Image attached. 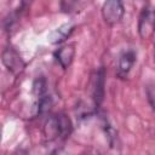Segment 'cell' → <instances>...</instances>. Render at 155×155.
<instances>
[{
  "mask_svg": "<svg viewBox=\"0 0 155 155\" xmlns=\"http://www.w3.org/2000/svg\"><path fill=\"white\" fill-rule=\"evenodd\" d=\"M138 34L140 39L148 40L155 34V8L147 6L143 8L138 19Z\"/></svg>",
  "mask_w": 155,
  "mask_h": 155,
  "instance_id": "6da1fadb",
  "label": "cell"
},
{
  "mask_svg": "<svg viewBox=\"0 0 155 155\" xmlns=\"http://www.w3.org/2000/svg\"><path fill=\"white\" fill-rule=\"evenodd\" d=\"M125 15V7L121 0H105L102 6V17L108 25L117 24Z\"/></svg>",
  "mask_w": 155,
  "mask_h": 155,
  "instance_id": "7a4b0ae2",
  "label": "cell"
},
{
  "mask_svg": "<svg viewBox=\"0 0 155 155\" xmlns=\"http://www.w3.org/2000/svg\"><path fill=\"white\" fill-rule=\"evenodd\" d=\"M104 85H105V70L103 67L97 69L90 80L91 98L93 101L94 108H98L104 98Z\"/></svg>",
  "mask_w": 155,
  "mask_h": 155,
  "instance_id": "3957f363",
  "label": "cell"
},
{
  "mask_svg": "<svg viewBox=\"0 0 155 155\" xmlns=\"http://www.w3.org/2000/svg\"><path fill=\"white\" fill-rule=\"evenodd\" d=\"M1 61H2V64L7 68V70L10 73H12L13 75L21 74L23 71L24 67H25V64H24L23 59L21 58V56L12 47L4 48L2 53H1Z\"/></svg>",
  "mask_w": 155,
  "mask_h": 155,
  "instance_id": "277c9868",
  "label": "cell"
},
{
  "mask_svg": "<svg viewBox=\"0 0 155 155\" xmlns=\"http://www.w3.org/2000/svg\"><path fill=\"white\" fill-rule=\"evenodd\" d=\"M136 58H137V53L133 50H127L120 56L119 62H117V71H116L119 78L124 79L128 75L130 70L132 69L136 62Z\"/></svg>",
  "mask_w": 155,
  "mask_h": 155,
  "instance_id": "5b68a950",
  "label": "cell"
},
{
  "mask_svg": "<svg viewBox=\"0 0 155 155\" xmlns=\"http://www.w3.org/2000/svg\"><path fill=\"white\" fill-rule=\"evenodd\" d=\"M75 29V24L73 23H64L62 25H59L57 29L52 30L48 36H47V40L50 44H53V45H58V44H62L63 41H65L70 35L71 33L74 31Z\"/></svg>",
  "mask_w": 155,
  "mask_h": 155,
  "instance_id": "8992f818",
  "label": "cell"
},
{
  "mask_svg": "<svg viewBox=\"0 0 155 155\" xmlns=\"http://www.w3.org/2000/svg\"><path fill=\"white\" fill-rule=\"evenodd\" d=\"M44 136L46 140L52 142L61 138V127L58 121V115H51L45 121L44 125Z\"/></svg>",
  "mask_w": 155,
  "mask_h": 155,
  "instance_id": "52a82bcc",
  "label": "cell"
},
{
  "mask_svg": "<svg viewBox=\"0 0 155 155\" xmlns=\"http://www.w3.org/2000/svg\"><path fill=\"white\" fill-rule=\"evenodd\" d=\"M74 56H75V46L73 44L62 46L54 52V57L63 69H68L70 67Z\"/></svg>",
  "mask_w": 155,
  "mask_h": 155,
  "instance_id": "ba28073f",
  "label": "cell"
},
{
  "mask_svg": "<svg viewBox=\"0 0 155 155\" xmlns=\"http://www.w3.org/2000/svg\"><path fill=\"white\" fill-rule=\"evenodd\" d=\"M58 121L61 127V139H64L69 137V134L71 133V130H73L71 121L65 114H58Z\"/></svg>",
  "mask_w": 155,
  "mask_h": 155,
  "instance_id": "9c48e42d",
  "label": "cell"
},
{
  "mask_svg": "<svg viewBox=\"0 0 155 155\" xmlns=\"http://www.w3.org/2000/svg\"><path fill=\"white\" fill-rule=\"evenodd\" d=\"M51 107H52V99L47 93L38 98V103H36V113L38 114L47 113L51 109Z\"/></svg>",
  "mask_w": 155,
  "mask_h": 155,
  "instance_id": "30bf717a",
  "label": "cell"
},
{
  "mask_svg": "<svg viewBox=\"0 0 155 155\" xmlns=\"http://www.w3.org/2000/svg\"><path fill=\"white\" fill-rule=\"evenodd\" d=\"M46 80L44 78H38L33 84V92L39 98L44 94H46Z\"/></svg>",
  "mask_w": 155,
  "mask_h": 155,
  "instance_id": "8fae6325",
  "label": "cell"
},
{
  "mask_svg": "<svg viewBox=\"0 0 155 155\" xmlns=\"http://www.w3.org/2000/svg\"><path fill=\"white\" fill-rule=\"evenodd\" d=\"M145 92H147L148 102H149L151 109L155 111V84L154 82L148 84L147 87H145Z\"/></svg>",
  "mask_w": 155,
  "mask_h": 155,
  "instance_id": "7c38bea8",
  "label": "cell"
},
{
  "mask_svg": "<svg viewBox=\"0 0 155 155\" xmlns=\"http://www.w3.org/2000/svg\"><path fill=\"white\" fill-rule=\"evenodd\" d=\"M154 57H155V46H154Z\"/></svg>",
  "mask_w": 155,
  "mask_h": 155,
  "instance_id": "4fadbf2b",
  "label": "cell"
}]
</instances>
